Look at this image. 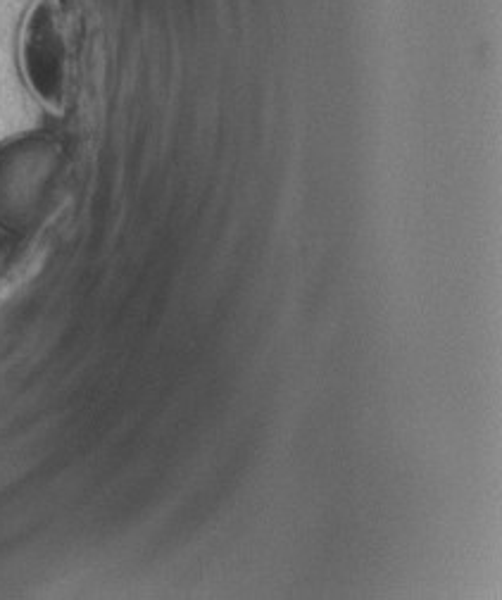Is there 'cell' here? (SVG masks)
I'll list each match as a JSON object with an SVG mask.
<instances>
[]
</instances>
